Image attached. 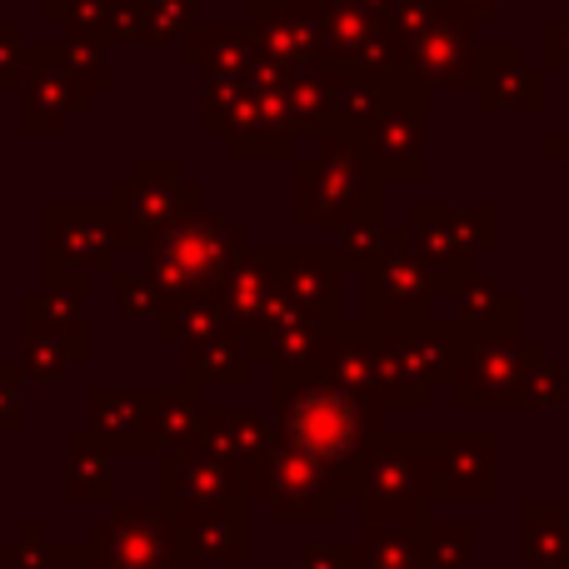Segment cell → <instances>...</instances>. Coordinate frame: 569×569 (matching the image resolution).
Here are the masks:
<instances>
[{
	"mask_svg": "<svg viewBox=\"0 0 569 569\" xmlns=\"http://www.w3.org/2000/svg\"><path fill=\"white\" fill-rule=\"evenodd\" d=\"M270 390H276V415H280L284 440L300 445L305 455L325 460L340 480L355 485V470H360L365 455H370V440L380 430H390V425H385L390 400L345 390V385L330 380L325 370L276 375Z\"/></svg>",
	"mask_w": 569,
	"mask_h": 569,
	"instance_id": "obj_1",
	"label": "cell"
},
{
	"mask_svg": "<svg viewBox=\"0 0 569 569\" xmlns=\"http://www.w3.org/2000/svg\"><path fill=\"white\" fill-rule=\"evenodd\" d=\"M565 445H569V405H565Z\"/></svg>",
	"mask_w": 569,
	"mask_h": 569,
	"instance_id": "obj_36",
	"label": "cell"
},
{
	"mask_svg": "<svg viewBox=\"0 0 569 569\" xmlns=\"http://www.w3.org/2000/svg\"><path fill=\"white\" fill-rule=\"evenodd\" d=\"M405 246V236L400 230H390V226H360V230H350V240H345V256L350 260H385V256H395V250Z\"/></svg>",
	"mask_w": 569,
	"mask_h": 569,
	"instance_id": "obj_31",
	"label": "cell"
},
{
	"mask_svg": "<svg viewBox=\"0 0 569 569\" xmlns=\"http://www.w3.org/2000/svg\"><path fill=\"white\" fill-rule=\"evenodd\" d=\"M230 325L240 335L260 330L284 310V256H246L230 266V276L216 284Z\"/></svg>",
	"mask_w": 569,
	"mask_h": 569,
	"instance_id": "obj_14",
	"label": "cell"
},
{
	"mask_svg": "<svg viewBox=\"0 0 569 569\" xmlns=\"http://www.w3.org/2000/svg\"><path fill=\"white\" fill-rule=\"evenodd\" d=\"M0 569H6V550H0Z\"/></svg>",
	"mask_w": 569,
	"mask_h": 569,
	"instance_id": "obj_37",
	"label": "cell"
},
{
	"mask_svg": "<svg viewBox=\"0 0 569 569\" xmlns=\"http://www.w3.org/2000/svg\"><path fill=\"white\" fill-rule=\"evenodd\" d=\"M565 405H569V370L545 355L520 390V410H565Z\"/></svg>",
	"mask_w": 569,
	"mask_h": 569,
	"instance_id": "obj_29",
	"label": "cell"
},
{
	"mask_svg": "<svg viewBox=\"0 0 569 569\" xmlns=\"http://www.w3.org/2000/svg\"><path fill=\"white\" fill-rule=\"evenodd\" d=\"M430 495L435 500H495L500 440L495 430H430Z\"/></svg>",
	"mask_w": 569,
	"mask_h": 569,
	"instance_id": "obj_9",
	"label": "cell"
},
{
	"mask_svg": "<svg viewBox=\"0 0 569 569\" xmlns=\"http://www.w3.org/2000/svg\"><path fill=\"white\" fill-rule=\"evenodd\" d=\"M375 325L385 335V400H390V410H425L435 390L455 380L470 335L455 320H435V315Z\"/></svg>",
	"mask_w": 569,
	"mask_h": 569,
	"instance_id": "obj_2",
	"label": "cell"
},
{
	"mask_svg": "<svg viewBox=\"0 0 569 569\" xmlns=\"http://www.w3.org/2000/svg\"><path fill=\"white\" fill-rule=\"evenodd\" d=\"M445 284L435 276L430 266H425L420 256H405V250H395V256L375 260L370 270H365V320H415V315H430L435 295H440Z\"/></svg>",
	"mask_w": 569,
	"mask_h": 569,
	"instance_id": "obj_13",
	"label": "cell"
},
{
	"mask_svg": "<svg viewBox=\"0 0 569 569\" xmlns=\"http://www.w3.org/2000/svg\"><path fill=\"white\" fill-rule=\"evenodd\" d=\"M340 325L345 320H335V315H310V310H290L284 305L276 320L250 330L246 340H250L256 365H270V375H305L325 365Z\"/></svg>",
	"mask_w": 569,
	"mask_h": 569,
	"instance_id": "obj_12",
	"label": "cell"
},
{
	"mask_svg": "<svg viewBox=\"0 0 569 569\" xmlns=\"http://www.w3.org/2000/svg\"><path fill=\"white\" fill-rule=\"evenodd\" d=\"M6 569H66V550L46 540V525H26L16 545H6Z\"/></svg>",
	"mask_w": 569,
	"mask_h": 569,
	"instance_id": "obj_30",
	"label": "cell"
},
{
	"mask_svg": "<svg viewBox=\"0 0 569 569\" xmlns=\"http://www.w3.org/2000/svg\"><path fill=\"white\" fill-rule=\"evenodd\" d=\"M20 325H26V360H20L26 380L56 385L70 375V365L90 360V325L76 290L50 284V290L30 295L26 310H20Z\"/></svg>",
	"mask_w": 569,
	"mask_h": 569,
	"instance_id": "obj_8",
	"label": "cell"
},
{
	"mask_svg": "<svg viewBox=\"0 0 569 569\" xmlns=\"http://www.w3.org/2000/svg\"><path fill=\"white\" fill-rule=\"evenodd\" d=\"M236 330L220 305L216 290H200V295H180V300H166L160 305V335L166 340H180V345H196V340H210V335H226Z\"/></svg>",
	"mask_w": 569,
	"mask_h": 569,
	"instance_id": "obj_25",
	"label": "cell"
},
{
	"mask_svg": "<svg viewBox=\"0 0 569 569\" xmlns=\"http://www.w3.org/2000/svg\"><path fill=\"white\" fill-rule=\"evenodd\" d=\"M20 380H26V375L0 360V430H16L20 425Z\"/></svg>",
	"mask_w": 569,
	"mask_h": 569,
	"instance_id": "obj_34",
	"label": "cell"
},
{
	"mask_svg": "<svg viewBox=\"0 0 569 569\" xmlns=\"http://www.w3.org/2000/svg\"><path fill=\"white\" fill-rule=\"evenodd\" d=\"M90 545L106 555L110 569H190L186 530L166 500H120L110 520L90 525Z\"/></svg>",
	"mask_w": 569,
	"mask_h": 569,
	"instance_id": "obj_6",
	"label": "cell"
},
{
	"mask_svg": "<svg viewBox=\"0 0 569 569\" xmlns=\"http://www.w3.org/2000/svg\"><path fill=\"white\" fill-rule=\"evenodd\" d=\"M475 530L470 520H430L420 525V545H425V565L430 569H465V560L475 555Z\"/></svg>",
	"mask_w": 569,
	"mask_h": 569,
	"instance_id": "obj_28",
	"label": "cell"
},
{
	"mask_svg": "<svg viewBox=\"0 0 569 569\" xmlns=\"http://www.w3.org/2000/svg\"><path fill=\"white\" fill-rule=\"evenodd\" d=\"M280 420H270V415L260 410H220V405H210L206 410V450L220 455V460L230 465L236 475H256L260 465H266V455L280 445Z\"/></svg>",
	"mask_w": 569,
	"mask_h": 569,
	"instance_id": "obj_15",
	"label": "cell"
},
{
	"mask_svg": "<svg viewBox=\"0 0 569 569\" xmlns=\"http://www.w3.org/2000/svg\"><path fill=\"white\" fill-rule=\"evenodd\" d=\"M206 410L196 385H160L150 390V415H156V445L160 450H190L206 440Z\"/></svg>",
	"mask_w": 569,
	"mask_h": 569,
	"instance_id": "obj_23",
	"label": "cell"
},
{
	"mask_svg": "<svg viewBox=\"0 0 569 569\" xmlns=\"http://www.w3.org/2000/svg\"><path fill=\"white\" fill-rule=\"evenodd\" d=\"M545 360V350L535 340H525L520 330L500 335H470L460 355V370L450 380V395L460 410H505L520 405V390L530 380V370Z\"/></svg>",
	"mask_w": 569,
	"mask_h": 569,
	"instance_id": "obj_7",
	"label": "cell"
},
{
	"mask_svg": "<svg viewBox=\"0 0 569 569\" xmlns=\"http://www.w3.org/2000/svg\"><path fill=\"white\" fill-rule=\"evenodd\" d=\"M300 569H360V550L350 545H330V540H315L300 550Z\"/></svg>",
	"mask_w": 569,
	"mask_h": 569,
	"instance_id": "obj_33",
	"label": "cell"
},
{
	"mask_svg": "<svg viewBox=\"0 0 569 569\" xmlns=\"http://www.w3.org/2000/svg\"><path fill=\"white\" fill-rule=\"evenodd\" d=\"M330 380H340L345 390L355 395H380L385 400V335L375 320H360V325H340L335 335L330 355L320 365Z\"/></svg>",
	"mask_w": 569,
	"mask_h": 569,
	"instance_id": "obj_18",
	"label": "cell"
},
{
	"mask_svg": "<svg viewBox=\"0 0 569 569\" xmlns=\"http://www.w3.org/2000/svg\"><path fill=\"white\" fill-rule=\"evenodd\" d=\"M50 284L86 290V276L116 260V220L106 210H50Z\"/></svg>",
	"mask_w": 569,
	"mask_h": 569,
	"instance_id": "obj_11",
	"label": "cell"
},
{
	"mask_svg": "<svg viewBox=\"0 0 569 569\" xmlns=\"http://www.w3.org/2000/svg\"><path fill=\"white\" fill-rule=\"evenodd\" d=\"M284 305L335 315V266L320 256H284Z\"/></svg>",
	"mask_w": 569,
	"mask_h": 569,
	"instance_id": "obj_27",
	"label": "cell"
},
{
	"mask_svg": "<svg viewBox=\"0 0 569 569\" xmlns=\"http://www.w3.org/2000/svg\"><path fill=\"white\" fill-rule=\"evenodd\" d=\"M250 365H256V355H250V340L240 330L186 345V380L196 390H206V385H236L240 390L250 380Z\"/></svg>",
	"mask_w": 569,
	"mask_h": 569,
	"instance_id": "obj_22",
	"label": "cell"
},
{
	"mask_svg": "<svg viewBox=\"0 0 569 569\" xmlns=\"http://www.w3.org/2000/svg\"><path fill=\"white\" fill-rule=\"evenodd\" d=\"M66 495L70 500H110L116 495V450L96 430L66 440Z\"/></svg>",
	"mask_w": 569,
	"mask_h": 569,
	"instance_id": "obj_24",
	"label": "cell"
},
{
	"mask_svg": "<svg viewBox=\"0 0 569 569\" xmlns=\"http://www.w3.org/2000/svg\"><path fill=\"white\" fill-rule=\"evenodd\" d=\"M246 505H220V510L180 515L186 530V560L190 569H246L250 560V535H246Z\"/></svg>",
	"mask_w": 569,
	"mask_h": 569,
	"instance_id": "obj_16",
	"label": "cell"
},
{
	"mask_svg": "<svg viewBox=\"0 0 569 569\" xmlns=\"http://www.w3.org/2000/svg\"><path fill=\"white\" fill-rule=\"evenodd\" d=\"M440 295H450V320L465 335H500V330H520V305L500 290L490 276H465L450 280Z\"/></svg>",
	"mask_w": 569,
	"mask_h": 569,
	"instance_id": "obj_20",
	"label": "cell"
},
{
	"mask_svg": "<svg viewBox=\"0 0 569 569\" xmlns=\"http://www.w3.org/2000/svg\"><path fill=\"white\" fill-rule=\"evenodd\" d=\"M160 290L150 280H126L116 276V310L126 315V320H140V315H160Z\"/></svg>",
	"mask_w": 569,
	"mask_h": 569,
	"instance_id": "obj_32",
	"label": "cell"
},
{
	"mask_svg": "<svg viewBox=\"0 0 569 569\" xmlns=\"http://www.w3.org/2000/svg\"><path fill=\"white\" fill-rule=\"evenodd\" d=\"M90 430L116 455L160 450L156 445V415H150V390H90Z\"/></svg>",
	"mask_w": 569,
	"mask_h": 569,
	"instance_id": "obj_17",
	"label": "cell"
},
{
	"mask_svg": "<svg viewBox=\"0 0 569 569\" xmlns=\"http://www.w3.org/2000/svg\"><path fill=\"white\" fill-rule=\"evenodd\" d=\"M360 569H430L425 565V545L415 525H385L365 520L360 525Z\"/></svg>",
	"mask_w": 569,
	"mask_h": 569,
	"instance_id": "obj_26",
	"label": "cell"
},
{
	"mask_svg": "<svg viewBox=\"0 0 569 569\" xmlns=\"http://www.w3.org/2000/svg\"><path fill=\"white\" fill-rule=\"evenodd\" d=\"M345 495H350V480H340L330 465L305 455L284 435L266 455V465L250 475V500H266L270 515L284 525H335Z\"/></svg>",
	"mask_w": 569,
	"mask_h": 569,
	"instance_id": "obj_5",
	"label": "cell"
},
{
	"mask_svg": "<svg viewBox=\"0 0 569 569\" xmlns=\"http://www.w3.org/2000/svg\"><path fill=\"white\" fill-rule=\"evenodd\" d=\"M350 495L360 500L365 520L385 525H430V450L420 430H380L370 455L355 470Z\"/></svg>",
	"mask_w": 569,
	"mask_h": 569,
	"instance_id": "obj_3",
	"label": "cell"
},
{
	"mask_svg": "<svg viewBox=\"0 0 569 569\" xmlns=\"http://www.w3.org/2000/svg\"><path fill=\"white\" fill-rule=\"evenodd\" d=\"M66 569H110V565H106V555L86 540L80 550H66Z\"/></svg>",
	"mask_w": 569,
	"mask_h": 569,
	"instance_id": "obj_35",
	"label": "cell"
},
{
	"mask_svg": "<svg viewBox=\"0 0 569 569\" xmlns=\"http://www.w3.org/2000/svg\"><path fill=\"white\" fill-rule=\"evenodd\" d=\"M240 250V230L226 220H176L146 246V280L160 290V300H180V295L216 290L230 276Z\"/></svg>",
	"mask_w": 569,
	"mask_h": 569,
	"instance_id": "obj_4",
	"label": "cell"
},
{
	"mask_svg": "<svg viewBox=\"0 0 569 569\" xmlns=\"http://www.w3.org/2000/svg\"><path fill=\"white\" fill-rule=\"evenodd\" d=\"M520 560L525 569H569V505L525 500L520 505Z\"/></svg>",
	"mask_w": 569,
	"mask_h": 569,
	"instance_id": "obj_21",
	"label": "cell"
},
{
	"mask_svg": "<svg viewBox=\"0 0 569 569\" xmlns=\"http://www.w3.org/2000/svg\"><path fill=\"white\" fill-rule=\"evenodd\" d=\"M160 500L176 515H196V510H220V505L250 500V480L236 475L220 455H210L206 445L190 450H160Z\"/></svg>",
	"mask_w": 569,
	"mask_h": 569,
	"instance_id": "obj_10",
	"label": "cell"
},
{
	"mask_svg": "<svg viewBox=\"0 0 569 569\" xmlns=\"http://www.w3.org/2000/svg\"><path fill=\"white\" fill-rule=\"evenodd\" d=\"M415 236H420V260L440 276V284L475 276V246L470 220L455 210H415Z\"/></svg>",
	"mask_w": 569,
	"mask_h": 569,
	"instance_id": "obj_19",
	"label": "cell"
}]
</instances>
